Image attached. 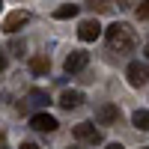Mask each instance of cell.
<instances>
[{"label":"cell","mask_w":149,"mask_h":149,"mask_svg":"<svg viewBox=\"0 0 149 149\" xmlns=\"http://www.w3.org/2000/svg\"><path fill=\"white\" fill-rule=\"evenodd\" d=\"M107 45L113 48V51H119V54H128V51H134V30L128 27V24H110L107 27Z\"/></svg>","instance_id":"cell-1"},{"label":"cell","mask_w":149,"mask_h":149,"mask_svg":"<svg viewBox=\"0 0 149 149\" xmlns=\"http://www.w3.org/2000/svg\"><path fill=\"white\" fill-rule=\"evenodd\" d=\"M74 137L84 143H102V131H98L93 122H78L74 125Z\"/></svg>","instance_id":"cell-2"},{"label":"cell","mask_w":149,"mask_h":149,"mask_svg":"<svg viewBox=\"0 0 149 149\" xmlns=\"http://www.w3.org/2000/svg\"><path fill=\"white\" fill-rule=\"evenodd\" d=\"M86 63H90V54L86 51H72L69 57H66V63H63V69L69 72V74H74V72H81Z\"/></svg>","instance_id":"cell-3"},{"label":"cell","mask_w":149,"mask_h":149,"mask_svg":"<svg viewBox=\"0 0 149 149\" xmlns=\"http://www.w3.org/2000/svg\"><path fill=\"white\" fill-rule=\"evenodd\" d=\"M78 36L84 42H95L98 36H102V24H98L95 18H90V21H84L81 27H78Z\"/></svg>","instance_id":"cell-4"},{"label":"cell","mask_w":149,"mask_h":149,"mask_svg":"<svg viewBox=\"0 0 149 149\" xmlns=\"http://www.w3.org/2000/svg\"><path fill=\"white\" fill-rule=\"evenodd\" d=\"M95 119L102 122V125H113V122L119 119V107L116 104H102L95 110Z\"/></svg>","instance_id":"cell-5"},{"label":"cell","mask_w":149,"mask_h":149,"mask_svg":"<svg viewBox=\"0 0 149 149\" xmlns=\"http://www.w3.org/2000/svg\"><path fill=\"white\" fill-rule=\"evenodd\" d=\"M128 84H131V86H143V84H146V63L137 60V63L128 66Z\"/></svg>","instance_id":"cell-6"},{"label":"cell","mask_w":149,"mask_h":149,"mask_svg":"<svg viewBox=\"0 0 149 149\" xmlns=\"http://www.w3.org/2000/svg\"><path fill=\"white\" fill-rule=\"evenodd\" d=\"M30 125H33L36 131H57V119H54L51 113H36V116L30 119Z\"/></svg>","instance_id":"cell-7"},{"label":"cell","mask_w":149,"mask_h":149,"mask_svg":"<svg viewBox=\"0 0 149 149\" xmlns=\"http://www.w3.org/2000/svg\"><path fill=\"white\" fill-rule=\"evenodd\" d=\"M27 21H30V15H27V12H12V15L6 18V24H3V30H9V33H18V30H21Z\"/></svg>","instance_id":"cell-8"},{"label":"cell","mask_w":149,"mask_h":149,"mask_svg":"<svg viewBox=\"0 0 149 149\" xmlns=\"http://www.w3.org/2000/svg\"><path fill=\"white\" fill-rule=\"evenodd\" d=\"M81 102H84V93H78V90H66L63 95H60V104L69 107V110H72V107H78Z\"/></svg>","instance_id":"cell-9"},{"label":"cell","mask_w":149,"mask_h":149,"mask_svg":"<svg viewBox=\"0 0 149 149\" xmlns=\"http://www.w3.org/2000/svg\"><path fill=\"white\" fill-rule=\"evenodd\" d=\"M48 69H51L48 57H30V72H33V74H45Z\"/></svg>","instance_id":"cell-10"},{"label":"cell","mask_w":149,"mask_h":149,"mask_svg":"<svg viewBox=\"0 0 149 149\" xmlns=\"http://www.w3.org/2000/svg\"><path fill=\"white\" fill-rule=\"evenodd\" d=\"M27 98H30V104H36V107H45L48 102H51L45 90H30V93H27Z\"/></svg>","instance_id":"cell-11"},{"label":"cell","mask_w":149,"mask_h":149,"mask_svg":"<svg viewBox=\"0 0 149 149\" xmlns=\"http://www.w3.org/2000/svg\"><path fill=\"white\" fill-rule=\"evenodd\" d=\"M74 15H78V6H74V3H63V6H60V9L54 12V18H60V21L74 18Z\"/></svg>","instance_id":"cell-12"},{"label":"cell","mask_w":149,"mask_h":149,"mask_svg":"<svg viewBox=\"0 0 149 149\" xmlns=\"http://www.w3.org/2000/svg\"><path fill=\"white\" fill-rule=\"evenodd\" d=\"M131 122H134V128H140V131H146V128H149V113H146V110H134V116H131Z\"/></svg>","instance_id":"cell-13"},{"label":"cell","mask_w":149,"mask_h":149,"mask_svg":"<svg viewBox=\"0 0 149 149\" xmlns=\"http://www.w3.org/2000/svg\"><path fill=\"white\" fill-rule=\"evenodd\" d=\"M9 48L15 51V57H24V54H27V45H24V42H12Z\"/></svg>","instance_id":"cell-14"},{"label":"cell","mask_w":149,"mask_h":149,"mask_svg":"<svg viewBox=\"0 0 149 149\" xmlns=\"http://www.w3.org/2000/svg\"><path fill=\"white\" fill-rule=\"evenodd\" d=\"M146 15H149V9H146V3H143V6L137 9V18H143V21H146Z\"/></svg>","instance_id":"cell-15"},{"label":"cell","mask_w":149,"mask_h":149,"mask_svg":"<svg viewBox=\"0 0 149 149\" xmlns=\"http://www.w3.org/2000/svg\"><path fill=\"white\" fill-rule=\"evenodd\" d=\"M3 69H6V54L0 51V72H3Z\"/></svg>","instance_id":"cell-16"},{"label":"cell","mask_w":149,"mask_h":149,"mask_svg":"<svg viewBox=\"0 0 149 149\" xmlns=\"http://www.w3.org/2000/svg\"><path fill=\"white\" fill-rule=\"evenodd\" d=\"M18 149H39V146H36V143H21Z\"/></svg>","instance_id":"cell-17"},{"label":"cell","mask_w":149,"mask_h":149,"mask_svg":"<svg viewBox=\"0 0 149 149\" xmlns=\"http://www.w3.org/2000/svg\"><path fill=\"white\" fill-rule=\"evenodd\" d=\"M107 149H122V143H107Z\"/></svg>","instance_id":"cell-18"},{"label":"cell","mask_w":149,"mask_h":149,"mask_svg":"<svg viewBox=\"0 0 149 149\" xmlns=\"http://www.w3.org/2000/svg\"><path fill=\"white\" fill-rule=\"evenodd\" d=\"M69 149H78V146H69Z\"/></svg>","instance_id":"cell-19"},{"label":"cell","mask_w":149,"mask_h":149,"mask_svg":"<svg viewBox=\"0 0 149 149\" xmlns=\"http://www.w3.org/2000/svg\"><path fill=\"white\" fill-rule=\"evenodd\" d=\"M0 6H3V3H0Z\"/></svg>","instance_id":"cell-20"},{"label":"cell","mask_w":149,"mask_h":149,"mask_svg":"<svg viewBox=\"0 0 149 149\" xmlns=\"http://www.w3.org/2000/svg\"><path fill=\"white\" fill-rule=\"evenodd\" d=\"M143 149H146V146H143Z\"/></svg>","instance_id":"cell-21"}]
</instances>
